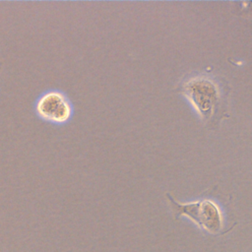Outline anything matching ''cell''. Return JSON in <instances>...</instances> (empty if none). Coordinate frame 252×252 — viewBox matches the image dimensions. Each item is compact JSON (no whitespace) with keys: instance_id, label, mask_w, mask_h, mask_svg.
Instances as JSON below:
<instances>
[{"instance_id":"1","label":"cell","mask_w":252,"mask_h":252,"mask_svg":"<svg viewBox=\"0 0 252 252\" xmlns=\"http://www.w3.org/2000/svg\"><path fill=\"white\" fill-rule=\"evenodd\" d=\"M181 93L205 123H214L223 108V93L220 82L212 76L199 74L181 84Z\"/></svg>"},{"instance_id":"2","label":"cell","mask_w":252,"mask_h":252,"mask_svg":"<svg viewBox=\"0 0 252 252\" xmlns=\"http://www.w3.org/2000/svg\"><path fill=\"white\" fill-rule=\"evenodd\" d=\"M168 199L176 214L189 217L206 230L217 233L221 229L222 219L219 207L211 200H202L189 204H179L169 195Z\"/></svg>"},{"instance_id":"3","label":"cell","mask_w":252,"mask_h":252,"mask_svg":"<svg viewBox=\"0 0 252 252\" xmlns=\"http://www.w3.org/2000/svg\"><path fill=\"white\" fill-rule=\"evenodd\" d=\"M35 111L43 120L61 124L70 118L72 106L62 93L51 91L38 98L35 104Z\"/></svg>"}]
</instances>
